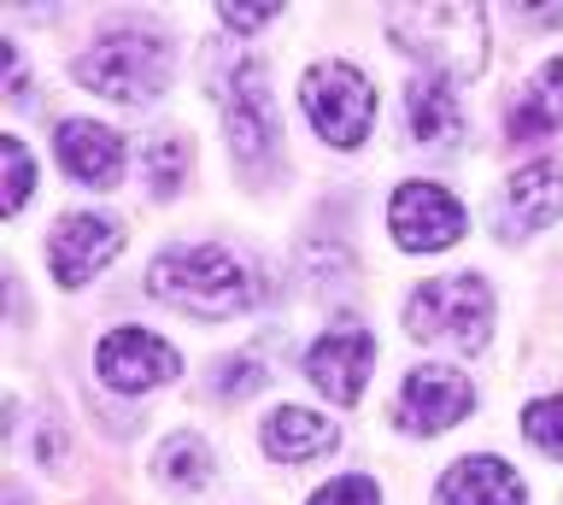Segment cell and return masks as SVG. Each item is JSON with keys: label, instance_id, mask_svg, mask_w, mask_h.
Wrapping results in <instances>:
<instances>
[{"label": "cell", "instance_id": "cell-5", "mask_svg": "<svg viewBox=\"0 0 563 505\" xmlns=\"http://www.w3.org/2000/svg\"><path fill=\"white\" fill-rule=\"evenodd\" d=\"M218 100H223V130H229L235 160H246V165L264 160V153L276 147V130H282L276 95H271V83H264V65H253V59L229 65V77L218 83Z\"/></svg>", "mask_w": 563, "mask_h": 505}, {"label": "cell", "instance_id": "cell-8", "mask_svg": "<svg viewBox=\"0 0 563 505\" xmlns=\"http://www.w3.org/2000/svg\"><path fill=\"white\" fill-rule=\"evenodd\" d=\"M95 371H100L106 388H118V394H147V388H158V382H170L183 371V359H176V347L147 336V329H112L95 353Z\"/></svg>", "mask_w": 563, "mask_h": 505}, {"label": "cell", "instance_id": "cell-2", "mask_svg": "<svg viewBox=\"0 0 563 505\" xmlns=\"http://www.w3.org/2000/svg\"><path fill=\"white\" fill-rule=\"evenodd\" d=\"M165 72H170V47H165V36H153V30H112V36H100L77 59L82 89H95L106 100H123V107L153 100L165 89Z\"/></svg>", "mask_w": 563, "mask_h": 505}, {"label": "cell", "instance_id": "cell-23", "mask_svg": "<svg viewBox=\"0 0 563 505\" xmlns=\"http://www.w3.org/2000/svg\"><path fill=\"white\" fill-rule=\"evenodd\" d=\"M218 19H223L229 30H264V24L276 19V7H223Z\"/></svg>", "mask_w": 563, "mask_h": 505}, {"label": "cell", "instance_id": "cell-13", "mask_svg": "<svg viewBox=\"0 0 563 505\" xmlns=\"http://www.w3.org/2000/svg\"><path fill=\"white\" fill-rule=\"evenodd\" d=\"M59 165L77 183H88V188H112L123 177V142H118V130L70 118V124L59 130Z\"/></svg>", "mask_w": 563, "mask_h": 505}, {"label": "cell", "instance_id": "cell-6", "mask_svg": "<svg viewBox=\"0 0 563 505\" xmlns=\"http://www.w3.org/2000/svg\"><path fill=\"white\" fill-rule=\"evenodd\" d=\"M387 223H394V241L411 253H440L464 235V206H457L440 183H405L394 188V206H387Z\"/></svg>", "mask_w": 563, "mask_h": 505}, {"label": "cell", "instance_id": "cell-4", "mask_svg": "<svg viewBox=\"0 0 563 505\" xmlns=\"http://www.w3.org/2000/svg\"><path fill=\"white\" fill-rule=\"evenodd\" d=\"M299 100H306V118L317 124V135H323L329 147H358L369 135V124H376V89L341 59L317 65V72L299 83Z\"/></svg>", "mask_w": 563, "mask_h": 505}, {"label": "cell", "instance_id": "cell-22", "mask_svg": "<svg viewBox=\"0 0 563 505\" xmlns=\"http://www.w3.org/2000/svg\"><path fill=\"white\" fill-rule=\"evenodd\" d=\"M311 505H376V482L369 476H341V482H329Z\"/></svg>", "mask_w": 563, "mask_h": 505}, {"label": "cell", "instance_id": "cell-11", "mask_svg": "<svg viewBox=\"0 0 563 505\" xmlns=\"http://www.w3.org/2000/svg\"><path fill=\"white\" fill-rule=\"evenodd\" d=\"M563 212V165L534 160L522 171H510L505 195H499V235H528L540 223H552Z\"/></svg>", "mask_w": 563, "mask_h": 505}, {"label": "cell", "instance_id": "cell-14", "mask_svg": "<svg viewBox=\"0 0 563 505\" xmlns=\"http://www.w3.org/2000/svg\"><path fill=\"white\" fill-rule=\"evenodd\" d=\"M405 118H411V135L417 142H446V135L464 124V112H457V95H452V77L446 72H422L405 83Z\"/></svg>", "mask_w": 563, "mask_h": 505}, {"label": "cell", "instance_id": "cell-24", "mask_svg": "<svg viewBox=\"0 0 563 505\" xmlns=\"http://www.w3.org/2000/svg\"><path fill=\"white\" fill-rule=\"evenodd\" d=\"M540 95L552 100V107H558V118H563V59H552V65H545V77H540Z\"/></svg>", "mask_w": 563, "mask_h": 505}, {"label": "cell", "instance_id": "cell-12", "mask_svg": "<svg viewBox=\"0 0 563 505\" xmlns=\"http://www.w3.org/2000/svg\"><path fill=\"white\" fill-rule=\"evenodd\" d=\"M434 505H522V482L505 459L475 452V459H457L446 476H440Z\"/></svg>", "mask_w": 563, "mask_h": 505}, {"label": "cell", "instance_id": "cell-15", "mask_svg": "<svg viewBox=\"0 0 563 505\" xmlns=\"http://www.w3.org/2000/svg\"><path fill=\"white\" fill-rule=\"evenodd\" d=\"M334 447V424L329 417H317L306 406H282L271 424H264V452L282 464H306L317 459V452H329Z\"/></svg>", "mask_w": 563, "mask_h": 505}, {"label": "cell", "instance_id": "cell-21", "mask_svg": "<svg viewBox=\"0 0 563 505\" xmlns=\"http://www.w3.org/2000/svg\"><path fill=\"white\" fill-rule=\"evenodd\" d=\"M183 160H188L183 142H158V147L147 153V165H153V188H158V195H170V188H176V177H183Z\"/></svg>", "mask_w": 563, "mask_h": 505}, {"label": "cell", "instance_id": "cell-3", "mask_svg": "<svg viewBox=\"0 0 563 505\" xmlns=\"http://www.w3.org/2000/svg\"><path fill=\"white\" fill-rule=\"evenodd\" d=\"M411 336L422 341H452L464 353H482L493 329V294L482 276H440L411 294Z\"/></svg>", "mask_w": 563, "mask_h": 505}, {"label": "cell", "instance_id": "cell-16", "mask_svg": "<svg viewBox=\"0 0 563 505\" xmlns=\"http://www.w3.org/2000/svg\"><path fill=\"white\" fill-rule=\"evenodd\" d=\"M158 476L170 487H200L211 476V452H206L200 435H170L165 452H158Z\"/></svg>", "mask_w": 563, "mask_h": 505}, {"label": "cell", "instance_id": "cell-9", "mask_svg": "<svg viewBox=\"0 0 563 505\" xmlns=\"http://www.w3.org/2000/svg\"><path fill=\"white\" fill-rule=\"evenodd\" d=\"M470 406H475V388H470L464 371H452V364H417L399 388V424L417 429V435L452 429L457 417H470Z\"/></svg>", "mask_w": 563, "mask_h": 505}, {"label": "cell", "instance_id": "cell-20", "mask_svg": "<svg viewBox=\"0 0 563 505\" xmlns=\"http://www.w3.org/2000/svg\"><path fill=\"white\" fill-rule=\"evenodd\" d=\"M0 153H7V212H18L30 195V153L18 135H0Z\"/></svg>", "mask_w": 563, "mask_h": 505}, {"label": "cell", "instance_id": "cell-7", "mask_svg": "<svg viewBox=\"0 0 563 505\" xmlns=\"http://www.w3.org/2000/svg\"><path fill=\"white\" fill-rule=\"evenodd\" d=\"M369 359H376V341H369V329H364V323H334V329H323V336L311 341L306 376L334 399V406H352V399L364 394L369 371H376Z\"/></svg>", "mask_w": 563, "mask_h": 505}, {"label": "cell", "instance_id": "cell-1", "mask_svg": "<svg viewBox=\"0 0 563 505\" xmlns=\"http://www.w3.org/2000/svg\"><path fill=\"white\" fill-rule=\"evenodd\" d=\"M147 288L158 300L194 311V318H235L258 300L253 271L241 265L229 248H170L158 253V265L147 271Z\"/></svg>", "mask_w": 563, "mask_h": 505}, {"label": "cell", "instance_id": "cell-18", "mask_svg": "<svg viewBox=\"0 0 563 505\" xmlns=\"http://www.w3.org/2000/svg\"><path fill=\"white\" fill-rule=\"evenodd\" d=\"M552 130H558V107L534 83V95H522L517 107H510V142H540V135H552Z\"/></svg>", "mask_w": 563, "mask_h": 505}, {"label": "cell", "instance_id": "cell-10", "mask_svg": "<svg viewBox=\"0 0 563 505\" xmlns=\"http://www.w3.org/2000/svg\"><path fill=\"white\" fill-rule=\"evenodd\" d=\"M118 248H123L118 218L77 212V218H65L59 230H53V241H47V265H53V276H59L65 288H82L88 276H95Z\"/></svg>", "mask_w": 563, "mask_h": 505}, {"label": "cell", "instance_id": "cell-19", "mask_svg": "<svg viewBox=\"0 0 563 505\" xmlns=\"http://www.w3.org/2000/svg\"><path fill=\"white\" fill-rule=\"evenodd\" d=\"M264 376H271V364H258L253 353H241V359H229L223 371H218V394H229V399H241V394H253V388H264Z\"/></svg>", "mask_w": 563, "mask_h": 505}, {"label": "cell", "instance_id": "cell-17", "mask_svg": "<svg viewBox=\"0 0 563 505\" xmlns=\"http://www.w3.org/2000/svg\"><path fill=\"white\" fill-rule=\"evenodd\" d=\"M522 435L534 441L540 452H552V459H563V394L552 399H534V406L522 411Z\"/></svg>", "mask_w": 563, "mask_h": 505}]
</instances>
